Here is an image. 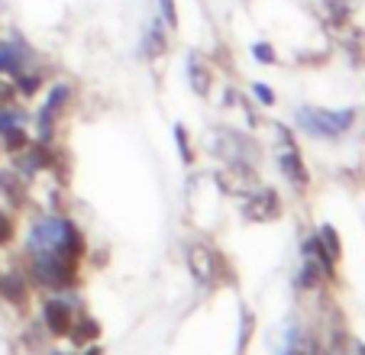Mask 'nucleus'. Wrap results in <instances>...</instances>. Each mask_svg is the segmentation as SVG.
Listing matches in <instances>:
<instances>
[{
    "label": "nucleus",
    "mask_w": 365,
    "mask_h": 355,
    "mask_svg": "<svg viewBox=\"0 0 365 355\" xmlns=\"http://www.w3.org/2000/svg\"><path fill=\"white\" fill-rule=\"evenodd\" d=\"M294 123L314 139H339L343 133L352 130V123H356V110L352 107H343V110L297 107L294 110Z\"/></svg>",
    "instance_id": "obj_1"
},
{
    "label": "nucleus",
    "mask_w": 365,
    "mask_h": 355,
    "mask_svg": "<svg viewBox=\"0 0 365 355\" xmlns=\"http://www.w3.org/2000/svg\"><path fill=\"white\" fill-rule=\"evenodd\" d=\"M68 101H71V84H65V81L52 84L46 103H42V110H39V116H36V123H39V143H48V139H52L56 120H58V113L68 107Z\"/></svg>",
    "instance_id": "obj_2"
},
{
    "label": "nucleus",
    "mask_w": 365,
    "mask_h": 355,
    "mask_svg": "<svg viewBox=\"0 0 365 355\" xmlns=\"http://www.w3.org/2000/svg\"><path fill=\"white\" fill-rule=\"evenodd\" d=\"M278 213H282V200H278V194L269 191V187H259V191H252L242 200V217H246L249 223H269Z\"/></svg>",
    "instance_id": "obj_3"
},
{
    "label": "nucleus",
    "mask_w": 365,
    "mask_h": 355,
    "mask_svg": "<svg viewBox=\"0 0 365 355\" xmlns=\"http://www.w3.org/2000/svg\"><path fill=\"white\" fill-rule=\"evenodd\" d=\"M187 262H191L194 278L204 281V284H217V281L223 278V262H220V255H217L214 249H207L204 242H194L191 252H187Z\"/></svg>",
    "instance_id": "obj_4"
},
{
    "label": "nucleus",
    "mask_w": 365,
    "mask_h": 355,
    "mask_svg": "<svg viewBox=\"0 0 365 355\" xmlns=\"http://www.w3.org/2000/svg\"><path fill=\"white\" fill-rule=\"evenodd\" d=\"M29 58H33V52H29V46L23 39L0 42V75H7V78L20 75L29 65Z\"/></svg>",
    "instance_id": "obj_5"
},
{
    "label": "nucleus",
    "mask_w": 365,
    "mask_h": 355,
    "mask_svg": "<svg viewBox=\"0 0 365 355\" xmlns=\"http://www.w3.org/2000/svg\"><path fill=\"white\" fill-rule=\"evenodd\" d=\"M42 320H46V329L52 336H68L75 317H71L68 304L58 301V297H52V301H46V307H42Z\"/></svg>",
    "instance_id": "obj_6"
},
{
    "label": "nucleus",
    "mask_w": 365,
    "mask_h": 355,
    "mask_svg": "<svg viewBox=\"0 0 365 355\" xmlns=\"http://www.w3.org/2000/svg\"><path fill=\"white\" fill-rule=\"evenodd\" d=\"M187 81H191V88H194L197 97H207L210 88H214V71H210V65L194 52L187 55Z\"/></svg>",
    "instance_id": "obj_7"
},
{
    "label": "nucleus",
    "mask_w": 365,
    "mask_h": 355,
    "mask_svg": "<svg viewBox=\"0 0 365 355\" xmlns=\"http://www.w3.org/2000/svg\"><path fill=\"white\" fill-rule=\"evenodd\" d=\"M165 48H168L165 23H162V16H155V20L149 23V29H145V36H143V55L145 58H159V55H165Z\"/></svg>",
    "instance_id": "obj_8"
},
{
    "label": "nucleus",
    "mask_w": 365,
    "mask_h": 355,
    "mask_svg": "<svg viewBox=\"0 0 365 355\" xmlns=\"http://www.w3.org/2000/svg\"><path fill=\"white\" fill-rule=\"evenodd\" d=\"M278 165H282L284 178H288L294 187H307L310 185V175H307V168H304V158L297 155V149H284L282 155H278Z\"/></svg>",
    "instance_id": "obj_9"
},
{
    "label": "nucleus",
    "mask_w": 365,
    "mask_h": 355,
    "mask_svg": "<svg viewBox=\"0 0 365 355\" xmlns=\"http://www.w3.org/2000/svg\"><path fill=\"white\" fill-rule=\"evenodd\" d=\"M320 10H324L327 23L333 29H343L352 23V14H356V4L352 0H320Z\"/></svg>",
    "instance_id": "obj_10"
},
{
    "label": "nucleus",
    "mask_w": 365,
    "mask_h": 355,
    "mask_svg": "<svg viewBox=\"0 0 365 355\" xmlns=\"http://www.w3.org/2000/svg\"><path fill=\"white\" fill-rule=\"evenodd\" d=\"M0 294L7 297L10 304H23L26 301V278H23L20 272H7V274H0Z\"/></svg>",
    "instance_id": "obj_11"
},
{
    "label": "nucleus",
    "mask_w": 365,
    "mask_h": 355,
    "mask_svg": "<svg viewBox=\"0 0 365 355\" xmlns=\"http://www.w3.org/2000/svg\"><path fill=\"white\" fill-rule=\"evenodd\" d=\"M324 274H330L324 268V262L314 259V255H307L301 265V274H297V287H304V291H310V287H317L320 281H324Z\"/></svg>",
    "instance_id": "obj_12"
},
{
    "label": "nucleus",
    "mask_w": 365,
    "mask_h": 355,
    "mask_svg": "<svg viewBox=\"0 0 365 355\" xmlns=\"http://www.w3.org/2000/svg\"><path fill=\"white\" fill-rule=\"evenodd\" d=\"M14 88H16V94H20V97H33V94H39V88H42V75H39V71L23 68L20 75H14Z\"/></svg>",
    "instance_id": "obj_13"
},
{
    "label": "nucleus",
    "mask_w": 365,
    "mask_h": 355,
    "mask_svg": "<svg viewBox=\"0 0 365 355\" xmlns=\"http://www.w3.org/2000/svg\"><path fill=\"white\" fill-rule=\"evenodd\" d=\"M97 333H101V326H97L91 317H81V320L71 323V329H68V336H71V342H75V346H84V342L97 339Z\"/></svg>",
    "instance_id": "obj_14"
},
{
    "label": "nucleus",
    "mask_w": 365,
    "mask_h": 355,
    "mask_svg": "<svg viewBox=\"0 0 365 355\" xmlns=\"http://www.w3.org/2000/svg\"><path fill=\"white\" fill-rule=\"evenodd\" d=\"M4 136V149L7 152H23L29 145V136H26V130L23 126H10L7 133H0Z\"/></svg>",
    "instance_id": "obj_15"
},
{
    "label": "nucleus",
    "mask_w": 365,
    "mask_h": 355,
    "mask_svg": "<svg viewBox=\"0 0 365 355\" xmlns=\"http://www.w3.org/2000/svg\"><path fill=\"white\" fill-rule=\"evenodd\" d=\"M0 187L7 191L10 200L23 204V185H20V178H16V171H0Z\"/></svg>",
    "instance_id": "obj_16"
},
{
    "label": "nucleus",
    "mask_w": 365,
    "mask_h": 355,
    "mask_svg": "<svg viewBox=\"0 0 365 355\" xmlns=\"http://www.w3.org/2000/svg\"><path fill=\"white\" fill-rule=\"evenodd\" d=\"M252 58L259 65H275L278 62V52L272 42H252Z\"/></svg>",
    "instance_id": "obj_17"
},
{
    "label": "nucleus",
    "mask_w": 365,
    "mask_h": 355,
    "mask_svg": "<svg viewBox=\"0 0 365 355\" xmlns=\"http://www.w3.org/2000/svg\"><path fill=\"white\" fill-rule=\"evenodd\" d=\"M10 126H23V110H16L14 103L0 107V133H7Z\"/></svg>",
    "instance_id": "obj_18"
},
{
    "label": "nucleus",
    "mask_w": 365,
    "mask_h": 355,
    "mask_svg": "<svg viewBox=\"0 0 365 355\" xmlns=\"http://www.w3.org/2000/svg\"><path fill=\"white\" fill-rule=\"evenodd\" d=\"M320 242H327V252H330V259L336 262L339 252H343V246H339V236L333 226H324V230H320Z\"/></svg>",
    "instance_id": "obj_19"
},
{
    "label": "nucleus",
    "mask_w": 365,
    "mask_h": 355,
    "mask_svg": "<svg viewBox=\"0 0 365 355\" xmlns=\"http://www.w3.org/2000/svg\"><path fill=\"white\" fill-rule=\"evenodd\" d=\"M175 143H178L181 162L191 165V162H194V152H191V143H187V130H185V126H175Z\"/></svg>",
    "instance_id": "obj_20"
},
{
    "label": "nucleus",
    "mask_w": 365,
    "mask_h": 355,
    "mask_svg": "<svg viewBox=\"0 0 365 355\" xmlns=\"http://www.w3.org/2000/svg\"><path fill=\"white\" fill-rule=\"evenodd\" d=\"M159 10H162V23L168 29H178V7H175V0H159Z\"/></svg>",
    "instance_id": "obj_21"
},
{
    "label": "nucleus",
    "mask_w": 365,
    "mask_h": 355,
    "mask_svg": "<svg viewBox=\"0 0 365 355\" xmlns=\"http://www.w3.org/2000/svg\"><path fill=\"white\" fill-rule=\"evenodd\" d=\"M252 97L262 103V107H272V103H275V91H272L265 81H255L252 84Z\"/></svg>",
    "instance_id": "obj_22"
},
{
    "label": "nucleus",
    "mask_w": 365,
    "mask_h": 355,
    "mask_svg": "<svg viewBox=\"0 0 365 355\" xmlns=\"http://www.w3.org/2000/svg\"><path fill=\"white\" fill-rule=\"evenodd\" d=\"M10 240H14V220H10V213L0 210V246H7Z\"/></svg>",
    "instance_id": "obj_23"
},
{
    "label": "nucleus",
    "mask_w": 365,
    "mask_h": 355,
    "mask_svg": "<svg viewBox=\"0 0 365 355\" xmlns=\"http://www.w3.org/2000/svg\"><path fill=\"white\" fill-rule=\"evenodd\" d=\"M16 101V88H14V78L0 81V107H10Z\"/></svg>",
    "instance_id": "obj_24"
},
{
    "label": "nucleus",
    "mask_w": 365,
    "mask_h": 355,
    "mask_svg": "<svg viewBox=\"0 0 365 355\" xmlns=\"http://www.w3.org/2000/svg\"><path fill=\"white\" fill-rule=\"evenodd\" d=\"M249 336H252V314H246V317H242V333H240V352H242V349H246Z\"/></svg>",
    "instance_id": "obj_25"
},
{
    "label": "nucleus",
    "mask_w": 365,
    "mask_h": 355,
    "mask_svg": "<svg viewBox=\"0 0 365 355\" xmlns=\"http://www.w3.org/2000/svg\"><path fill=\"white\" fill-rule=\"evenodd\" d=\"M356 355H365V346H362V342H356Z\"/></svg>",
    "instance_id": "obj_26"
}]
</instances>
